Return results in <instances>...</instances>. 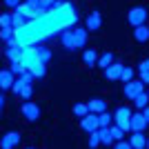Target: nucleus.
I'll return each instance as SVG.
<instances>
[{
	"label": "nucleus",
	"mask_w": 149,
	"mask_h": 149,
	"mask_svg": "<svg viewBox=\"0 0 149 149\" xmlns=\"http://www.w3.org/2000/svg\"><path fill=\"white\" fill-rule=\"evenodd\" d=\"M129 143H131V147H134V149H147V138H145L143 131H131Z\"/></svg>",
	"instance_id": "nucleus-13"
},
{
	"label": "nucleus",
	"mask_w": 149,
	"mask_h": 149,
	"mask_svg": "<svg viewBox=\"0 0 149 149\" xmlns=\"http://www.w3.org/2000/svg\"><path fill=\"white\" fill-rule=\"evenodd\" d=\"M134 105H136L138 107V109H145V107H147L149 105V93H138V96H136V98H134Z\"/></svg>",
	"instance_id": "nucleus-23"
},
{
	"label": "nucleus",
	"mask_w": 149,
	"mask_h": 149,
	"mask_svg": "<svg viewBox=\"0 0 149 149\" xmlns=\"http://www.w3.org/2000/svg\"><path fill=\"white\" fill-rule=\"evenodd\" d=\"M13 27H16V29H22V27H27V16H25V13H20L18 9L13 11Z\"/></svg>",
	"instance_id": "nucleus-19"
},
{
	"label": "nucleus",
	"mask_w": 149,
	"mask_h": 149,
	"mask_svg": "<svg viewBox=\"0 0 149 149\" xmlns=\"http://www.w3.org/2000/svg\"><path fill=\"white\" fill-rule=\"evenodd\" d=\"M85 22H87L85 27H87L89 31H98L100 27H102V16H100L98 11H91V13L87 16V20H85Z\"/></svg>",
	"instance_id": "nucleus-12"
},
{
	"label": "nucleus",
	"mask_w": 149,
	"mask_h": 149,
	"mask_svg": "<svg viewBox=\"0 0 149 149\" xmlns=\"http://www.w3.org/2000/svg\"><path fill=\"white\" fill-rule=\"evenodd\" d=\"M60 45H62V49H67V51L78 49V45H76V33H74V29H62V33H60Z\"/></svg>",
	"instance_id": "nucleus-4"
},
{
	"label": "nucleus",
	"mask_w": 149,
	"mask_h": 149,
	"mask_svg": "<svg viewBox=\"0 0 149 149\" xmlns=\"http://www.w3.org/2000/svg\"><path fill=\"white\" fill-rule=\"evenodd\" d=\"M27 149H33V147H27Z\"/></svg>",
	"instance_id": "nucleus-39"
},
{
	"label": "nucleus",
	"mask_w": 149,
	"mask_h": 149,
	"mask_svg": "<svg viewBox=\"0 0 149 149\" xmlns=\"http://www.w3.org/2000/svg\"><path fill=\"white\" fill-rule=\"evenodd\" d=\"M120 80L127 85L129 80H134V69L131 67H123V74H120Z\"/></svg>",
	"instance_id": "nucleus-27"
},
{
	"label": "nucleus",
	"mask_w": 149,
	"mask_h": 149,
	"mask_svg": "<svg viewBox=\"0 0 149 149\" xmlns=\"http://www.w3.org/2000/svg\"><path fill=\"white\" fill-rule=\"evenodd\" d=\"M87 27H74V33H76V45H78V49L87 45Z\"/></svg>",
	"instance_id": "nucleus-15"
},
{
	"label": "nucleus",
	"mask_w": 149,
	"mask_h": 149,
	"mask_svg": "<svg viewBox=\"0 0 149 149\" xmlns=\"http://www.w3.org/2000/svg\"><path fill=\"white\" fill-rule=\"evenodd\" d=\"M143 116H145V120H147V123H149V105H147V107H145V109H143Z\"/></svg>",
	"instance_id": "nucleus-37"
},
{
	"label": "nucleus",
	"mask_w": 149,
	"mask_h": 149,
	"mask_svg": "<svg viewBox=\"0 0 149 149\" xmlns=\"http://www.w3.org/2000/svg\"><path fill=\"white\" fill-rule=\"evenodd\" d=\"M98 51L96 49H85V54H82V62L87 65V67H93L96 62H98Z\"/></svg>",
	"instance_id": "nucleus-17"
},
{
	"label": "nucleus",
	"mask_w": 149,
	"mask_h": 149,
	"mask_svg": "<svg viewBox=\"0 0 149 149\" xmlns=\"http://www.w3.org/2000/svg\"><path fill=\"white\" fill-rule=\"evenodd\" d=\"M31 96H33V89H31V85H27V87L20 91V98L27 102V100H31Z\"/></svg>",
	"instance_id": "nucleus-31"
},
{
	"label": "nucleus",
	"mask_w": 149,
	"mask_h": 149,
	"mask_svg": "<svg viewBox=\"0 0 149 149\" xmlns=\"http://www.w3.org/2000/svg\"><path fill=\"white\" fill-rule=\"evenodd\" d=\"M113 62H116V58H113V54H111V51H105V54H102V56L98 58V67L107 69V67H111Z\"/></svg>",
	"instance_id": "nucleus-18"
},
{
	"label": "nucleus",
	"mask_w": 149,
	"mask_h": 149,
	"mask_svg": "<svg viewBox=\"0 0 149 149\" xmlns=\"http://www.w3.org/2000/svg\"><path fill=\"white\" fill-rule=\"evenodd\" d=\"M127 22H129L134 29L140 27V25H145V22H147V9H145V7H134V9H129Z\"/></svg>",
	"instance_id": "nucleus-1"
},
{
	"label": "nucleus",
	"mask_w": 149,
	"mask_h": 149,
	"mask_svg": "<svg viewBox=\"0 0 149 149\" xmlns=\"http://www.w3.org/2000/svg\"><path fill=\"white\" fill-rule=\"evenodd\" d=\"M13 76L16 74H13L11 69H2V71H0V89H2V91H7V89L13 87V82H16Z\"/></svg>",
	"instance_id": "nucleus-10"
},
{
	"label": "nucleus",
	"mask_w": 149,
	"mask_h": 149,
	"mask_svg": "<svg viewBox=\"0 0 149 149\" xmlns=\"http://www.w3.org/2000/svg\"><path fill=\"white\" fill-rule=\"evenodd\" d=\"M100 140H102V145H111L113 143L111 127H100Z\"/></svg>",
	"instance_id": "nucleus-20"
},
{
	"label": "nucleus",
	"mask_w": 149,
	"mask_h": 149,
	"mask_svg": "<svg viewBox=\"0 0 149 149\" xmlns=\"http://www.w3.org/2000/svg\"><path fill=\"white\" fill-rule=\"evenodd\" d=\"M138 71H149V58H147V60H143L140 65H138Z\"/></svg>",
	"instance_id": "nucleus-35"
},
{
	"label": "nucleus",
	"mask_w": 149,
	"mask_h": 149,
	"mask_svg": "<svg viewBox=\"0 0 149 149\" xmlns=\"http://www.w3.org/2000/svg\"><path fill=\"white\" fill-rule=\"evenodd\" d=\"M80 129H85L87 134L98 131V129H100V125H98V113H87L85 118H80Z\"/></svg>",
	"instance_id": "nucleus-6"
},
{
	"label": "nucleus",
	"mask_w": 149,
	"mask_h": 149,
	"mask_svg": "<svg viewBox=\"0 0 149 149\" xmlns=\"http://www.w3.org/2000/svg\"><path fill=\"white\" fill-rule=\"evenodd\" d=\"M98 145H102V140H100V129L89 134V149H98Z\"/></svg>",
	"instance_id": "nucleus-25"
},
{
	"label": "nucleus",
	"mask_w": 149,
	"mask_h": 149,
	"mask_svg": "<svg viewBox=\"0 0 149 149\" xmlns=\"http://www.w3.org/2000/svg\"><path fill=\"white\" fill-rule=\"evenodd\" d=\"M9 69H11V71H13V74H16V76H22V74H25V71H27L25 62H11V67H9Z\"/></svg>",
	"instance_id": "nucleus-28"
},
{
	"label": "nucleus",
	"mask_w": 149,
	"mask_h": 149,
	"mask_svg": "<svg viewBox=\"0 0 149 149\" xmlns=\"http://www.w3.org/2000/svg\"><path fill=\"white\" fill-rule=\"evenodd\" d=\"M147 149H149V138H147Z\"/></svg>",
	"instance_id": "nucleus-38"
},
{
	"label": "nucleus",
	"mask_w": 149,
	"mask_h": 149,
	"mask_svg": "<svg viewBox=\"0 0 149 149\" xmlns=\"http://www.w3.org/2000/svg\"><path fill=\"white\" fill-rule=\"evenodd\" d=\"M143 87H145V82L138 78V80H129L127 85H125V96L129 100H134L138 96V93H143Z\"/></svg>",
	"instance_id": "nucleus-8"
},
{
	"label": "nucleus",
	"mask_w": 149,
	"mask_h": 149,
	"mask_svg": "<svg viewBox=\"0 0 149 149\" xmlns=\"http://www.w3.org/2000/svg\"><path fill=\"white\" fill-rule=\"evenodd\" d=\"M140 80H143L145 85H149V71H140Z\"/></svg>",
	"instance_id": "nucleus-36"
},
{
	"label": "nucleus",
	"mask_w": 149,
	"mask_h": 149,
	"mask_svg": "<svg viewBox=\"0 0 149 149\" xmlns=\"http://www.w3.org/2000/svg\"><path fill=\"white\" fill-rule=\"evenodd\" d=\"M5 58L9 62H22V58H25V47H22V45L5 47Z\"/></svg>",
	"instance_id": "nucleus-5"
},
{
	"label": "nucleus",
	"mask_w": 149,
	"mask_h": 149,
	"mask_svg": "<svg viewBox=\"0 0 149 149\" xmlns=\"http://www.w3.org/2000/svg\"><path fill=\"white\" fill-rule=\"evenodd\" d=\"M111 136H113V140L118 143V140H123V136H125V129H120L118 125L113 123V125H111Z\"/></svg>",
	"instance_id": "nucleus-29"
},
{
	"label": "nucleus",
	"mask_w": 149,
	"mask_h": 149,
	"mask_svg": "<svg viewBox=\"0 0 149 149\" xmlns=\"http://www.w3.org/2000/svg\"><path fill=\"white\" fill-rule=\"evenodd\" d=\"M113 149H134V147H131V143H129V140H118Z\"/></svg>",
	"instance_id": "nucleus-33"
},
{
	"label": "nucleus",
	"mask_w": 149,
	"mask_h": 149,
	"mask_svg": "<svg viewBox=\"0 0 149 149\" xmlns=\"http://www.w3.org/2000/svg\"><path fill=\"white\" fill-rule=\"evenodd\" d=\"M0 27H2V29L13 27V13H2V16H0Z\"/></svg>",
	"instance_id": "nucleus-26"
},
{
	"label": "nucleus",
	"mask_w": 149,
	"mask_h": 149,
	"mask_svg": "<svg viewBox=\"0 0 149 149\" xmlns=\"http://www.w3.org/2000/svg\"><path fill=\"white\" fill-rule=\"evenodd\" d=\"M2 2H5V5L9 7V9H13V11H16V9H18V7L22 5V0H2Z\"/></svg>",
	"instance_id": "nucleus-32"
},
{
	"label": "nucleus",
	"mask_w": 149,
	"mask_h": 149,
	"mask_svg": "<svg viewBox=\"0 0 149 149\" xmlns=\"http://www.w3.org/2000/svg\"><path fill=\"white\" fill-rule=\"evenodd\" d=\"M20 113H22V118L29 120V123H33V120L40 118V107L36 105V102H31V100H27L25 105L20 107Z\"/></svg>",
	"instance_id": "nucleus-2"
},
{
	"label": "nucleus",
	"mask_w": 149,
	"mask_h": 149,
	"mask_svg": "<svg viewBox=\"0 0 149 149\" xmlns=\"http://www.w3.org/2000/svg\"><path fill=\"white\" fill-rule=\"evenodd\" d=\"M87 107H89V111H91V113H102V111H107V100L93 98V100L87 102Z\"/></svg>",
	"instance_id": "nucleus-14"
},
{
	"label": "nucleus",
	"mask_w": 149,
	"mask_h": 149,
	"mask_svg": "<svg viewBox=\"0 0 149 149\" xmlns=\"http://www.w3.org/2000/svg\"><path fill=\"white\" fill-rule=\"evenodd\" d=\"M25 87H27V82L22 80V78H18V80L13 82V87H11V91L16 93V96H20V91H22V89H25Z\"/></svg>",
	"instance_id": "nucleus-30"
},
{
	"label": "nucleus",
	"mask_w": 149,
	"mask_h": 149,
	"mask_svg": "<svg viewBox=\"0 0 149 149\" xmlns=\"http://www.w3.org/2000/svg\"><path fill=\"white\" fill-rule=\"evenodd\" d=\"M40 2H42V7H49V9H54L58 5V0H40Z\"/></svg>",
	"instance_id": "nucleus-34"
},
{
	"label": "nucleus",
	"mask_w": 149,
	"mask_h": 149,
	"mask_svg": "<svg viewBox=\"0 0 149 149\" xmlns=\"http://www.w3.org/2000/svg\"><path fill=\"white\" fill-rule=\"evenodd\" d=\"M111 123H113V116L109 111L98 113V125H100V127H111Z\"/></svg>",
	"instance_id": "nucleus-22"
},
{
	"label": "nucleus",
	"mask_w": 149,
	"mask_h": 149,
	"mask_svg": "<svg viewBox=\"0 0 149 149\" xmlns=\"http://www.w3.org/2000/svg\"><path fill=\"white\" fill-rule=\"evenodd\" d=\"M71 111H74L78 118H85L87 113H91V111H89V107H87V102H78V105H74V109H71Z\"/></svg>",
	"instance_id": "nucleus-21"
},
{
	"label": "nucleus",
	"mask_w": 149,
	"mask_h": 149,
	"mask_svg": "<svg viewBox=\"0 0 149 149\" xmlns=\"http://www.w3.org/2000/svg\"><path fill=\"white\" fill-rule=\"evenodd\" d=\"M20 145V134L18 131H9V134H5L2 136V140H0V149H13Z\"/></svg>",
	"instance_id": "nucleus-9"
},
{
	"label": "nucleus",
	"mask_w": 149,
	"mask_h": 149,
	"mask_svg": "<svg viewBox=\"0 0 149 149\" xmlns=\"http://www.w3.org/2000/svg\"><path fill=\"white\" fill-rule=\"evenodd\" d=\"M134 40H138V42H147L149 40V25H140L134 29Z\"/></svg>",
	"instance_id": "nucleus-16"
},
{
	"label": "nucleus",
	"mask_w": 149,
	"mask_h": 149,
	"mask_svg": "<svg viewBox=\"0 0 149 149\" xmlns=\"http://www.w3.org/2000/svg\"><path fill=\"white\" fill-rule=\"evenodd\" d=\"M123 67H125L123 62H120V60H116V62L111 65V67H107V69H105V78H107V80H120Z\"/></svg>",
	"instance_id": "nucleus-11"
},
{
	"label": "nucleus",
	"mask_w": 149,
	"mask_h": 149,
	"mask_svg": "<svg viewBox=\"0 0 149 149\" xmlns=\"http://www.w3.org/2000/svg\"><path fill=\"white\" fill-rule=\"evenodd\" d=\"M131 109L129 107H120L118 111H116V116H113V123L118 125L120 129H125V131H129V120H131Z\"/></svg>",
	"instance_id": "nucleus-3"
},
{
	"label": "nucleus",
	"mask_w": 149,
	"mask_h": 149,
	"mask_svg": "<svg viewBox=\"0 0 149 149\" xmlns=\"http://www.w3.org/2000/svg\"><path fill=\"white\" fill-rule=\"evenodd\" d=\"M36 49H38V58H40V62L47 65V62L51 60V49H47V47H36Z\"/></svg>",
	"instance_id": "nucleus-24"
},
{
	"label": "nucleus",
	"mask_w": 149,
	"mask_h": 149,
	"mask_svg": "<svg viewBox=\"0 0 149 149\" xmlns=\"http://www.w3.org/2000/svg\"><path fill=\"white\" fill-rule=\"evenodd\" d=\"M147 120H145L143 111H134L131 113V120H129V131H145L147 129Z\"/></svg>",
	"instance_id": "nucleus-7"
},
{
	"label": "nucleus",
	"mask_w": 149,
	"mask_h": 149,
	"mask_svg": "<svg viewBox=\"0 0 149 149\" xmlns=\"http://www.w3.org/2000/svg\"><path fill=\"white\" fill-rule=\"evenodd\" d=\"M147 93H149V91H147Z\"/></svg>",
	"instance_id": "nucleus-40"
}]
</instances>
